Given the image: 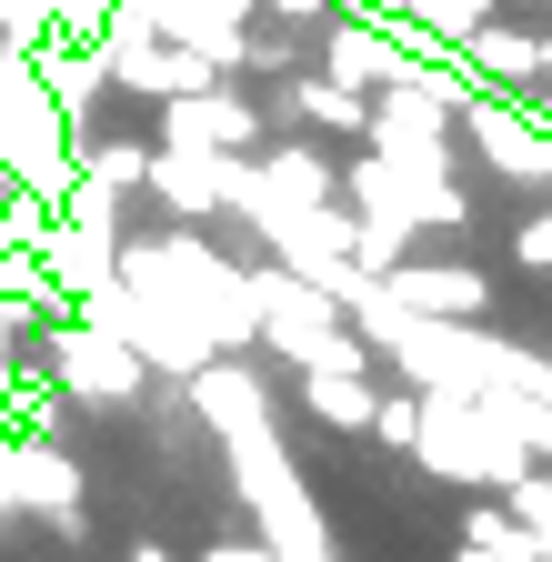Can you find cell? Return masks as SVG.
Instances as JSON below:
<instances>
[{
  "label": "cell",
  "instance_id": "1",
  "mask_svg": "<svg viewBox=\"0 0 552 562\" xmlns=\"http://www.w3.org/2000/svg\"><path fill=\"white\" fill-rule=\"evenodd\" d=\"M41 372H50L60 392L101 402V412H142V402H151V362H142L131 341H111L101 322H81V312H60V322H50V341H41Z\"/></svg>",
  "mask_w": 552,
  "mask_h": 562
},
{
  "label": "cell",
  "instance_id": "2",
  "mask_svg": "<svg viewBox=\"0 0 552 562\" xmlns=\"http://www.w3.org/2000/svg\"><path fill=\"white\" fill-rule=\"evenodd\" d=\"M161 140L171 151H222V161H261L271 151V101L241 81H212L191 101H161Z\"/></svg>",
  "mask_w": 552,
  "mask_h": 562
},
{
  "label": "cell",
  "instance_id": "3",
  "mask_svg": "<svg viewBox=\"0 0 552 562\" xmlns=\"http://www.w3.org/2000/svg\"><path fill=\"white\" fill-rule=\"evenodd\" d=\"M121 562H191V552H171V542H151V532H142V542L121 552Z\"/></svg>",
  "mask_w": 552,
  "mask_h": 562
}]
</instances>
